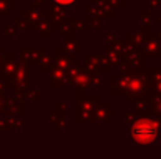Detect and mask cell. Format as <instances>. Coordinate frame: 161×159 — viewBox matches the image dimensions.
Listing matches in <instances>:
<instances>
[{"instance_id":"1","label":"cell","mask_w":161,"mask_h":159,"mask_svg":"<svg viewBox=\"0 0 161 159\" xmlns=\"http://www.w3.org/2000/svg\"><path fill=\"white\" fill-rule=\"evenodd\" d=\"M133 136L138 142L141 144H147V142H152L157 136V130L155 126L147 122V120H142V122H138L136 126L133 128Z\"/></svg>"},{"instance_id":"2","label":"cell","mask_w":161,"mask_h":159,"mask_svg":"<svg viewBox=\"0 0 161 159\" xmlns=\"http://www.w3.org/2000/svg\"><path fill=\"white\" fill-rule=\"evenodd\" d=\"M56 3H59V5H70V3H74L75 0H55Z\"/></svg>"}]
</instances>
